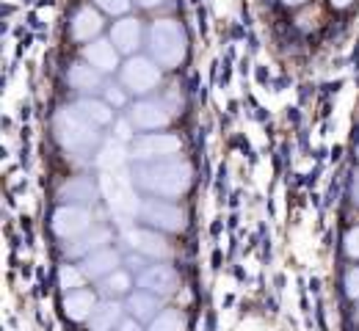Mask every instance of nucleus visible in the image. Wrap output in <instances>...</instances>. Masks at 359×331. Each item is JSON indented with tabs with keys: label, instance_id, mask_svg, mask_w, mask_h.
I'll use <instances>...</instances> for the list:
<instances>
[{
	"label": "nucleus",
	"instance_id": "1",
	"mask_svg": "<svg viewBox=\"0 0 359 331\" xmlns=\"http://www.w3.org/2000/svg\"><path fill=\"white\" fill-rule=\"evenodd\" d=\"M133 183L155 199H177L191 188V166L180 157L141 160L133 169Z\"/></svg>",
	"mask_w": 359,
	"mask_h": 331
},
{
	"label": "nucleus",
	"instance_id": "2",
	"mask_svg": "<svg viewBox=\"0 0 359 331\" xmlns=\"http://www.w3.org/2000/svg\"><path fill=\"white\" fill-rule=\"evenodd\" d=\"M55 139L58 143L69 152V155H78V157H86L91 155L97 146H100V125H94L89 116H83L75 105L72 108H61L55 113Z\"/></svg>",
	"mask_w": 359,
	"mask_h": 331
},
{
	"label": "nucleus",
	"instance_id": "3",
	"mask_svg": "<svg viewBox=\"0 0 359 331\" xmlns=\"http://www.w3.org/2000/svg\"><path fill=\"white\" fill-rule=\"evenodd\" d=\"M149 50H152V58L166 66V69H175L180 66V61L185 58V34L175 20H161L152 25L149 31Z\"/></svg>",
	"mask_w": 359,
	"mask_h": 331
},
{
	"label": "nucleus",
	"instance_id": "4",
	"mask_svg": "<svg viewBox=\"0 0 359 331\" xmlns=\"http://www.w3.org/2000/svg\"><path fill=\"white\" fill-rule=\"evenodd\" d=\"M180 111L177 102H172L169 97H152V99H141L135 102L133 111H130V125L138 127V130H161L166 127L175 113Z\"/></svg>",
	"mask_w": 359,
	"mask_h": 331
},
{
	"label": "nucleus",
	"instance_id": "5",
	"mask_svg": "<svg viewBox=\"0 0 359 331\" xmlns=\"http://www.w3.org/2000/svg\"><path fill=\"white\" fill-rule=\"evenodd\" d=\"M138 216H141V221H147L149 227L163 230V232H182L185 230V213L166 199H147L138 207Z\"/></svg>",
	"mask_w": 359,
	"mask_h": 331
},
{
	"label": "nucleus",
	"instance_id": "6",
	"mask_svg": "<svg viewBox=\"0 0 359 331\" xmlns=\"http://www.w3.org/2000/svg\"><path fill=\"white\" fill-rule=\"evenodd\" d=\"M122 83L133 92V94H149L158 83H161V69L155 66V61L149 58H130L122 66Z\"/></svg>",
	"mask_w": 359,
	"mask_h": 331
},
{
	"label": "nucleus",
	"instance_id": "7",
	"mask_svg": "<svg viewBox=\"0 0 359 331\" xmlns=\"http://www.w3.org/2000/svg\"><path fill=\"white\" fill-rule=\"evenodd\" d=\"M180 152V139L172 133H147L135 139L130 146V155L135 160H163Z\"/></svg>",
	"mask_w": 359,
	"mask_h": 331
},
{
	"label": "nucleus",
	"instance_id": "8",
	"mask_svg": "<svg viewBox=\"0 0 359 331\" xmlns=\"http://www.w3.org/2000/svg\"><path fill=\"white\" fill-rule=\"evenodd\" d=\"M91 227V216L86 207L81 204H64L55 210L53 216V232L64 240H75V237L86 235Z\"/></svg>",
	"mask_w": 359,
	"mask_h": 331
},
{
	"label": "nucleus",
	"instance_id": "9",
	"mask_svg": "<svg viewBox=\"0 0 359 331\" xmlns=\"http://www.w3.org/2000/svg\"><path fill=\"white\" fill-rule=\"evenodd\" d=\"M138 287L141 290H149V293H155L161 298H166V295L177 293L180 274L172 265H163V262L161 265H149V268H144L138 274Z\"/></svg>",
	"mask_w": 359,
	"mask_h": 331
},
{
	"label": "nucleus",
	"instance_id": "10",
	"mask_svg": "<svg viewBox=\"0 0 359 331\" xmlns=\"http://www.w3.org/2000/svg\"><path fill=\"white\" fill-rule=\"evenodd\" d=\"M128 243L130 248L138 251L141 257H149V260H169L172 257V246L169 240L152 230H133L128 232Z\"/></svg>",
	"mask_w": 359,
	"mask_h": 331
},
{
	"label": "nucleus",
	"instance_id": "11",
	"mask_svg": "<svg viewBox=\"0 0 359 331\" xmlns=\"http://www.w3.org/2000/svg\"><path fill=\"white\" fill-rule=\"evenodd\" d=\"M122 304L116 301V298H108V301H100L94 309H91V315L86 318V326L89 331H114L119 329V323H122Z\"/></svg>",
	"mask_w": 359,
	"mask_h": 331
},
{
	"label": "nucleus",
	"instance_id": "12",
	"mask_svg": "<svg viewBox=\"0 0 359 331\" xmlns=\"http://www.w3.org/2000/svg\"><path fill=\"white\" fill-rule=\"evenodd\" d=\"M69 31H72V39H75V42H91V39H97L100 31H102V17H100V11L91 8V6L78 8L75 17H72V22H69Z\"/></svg>",
	"mask_w": 359,
	"mask_h": 331
},
{
	"label": "nucleus",
	"instance_id": "13",
	"mask_svg": "<svg viewBox=\"0 0 359 331\" xmlns=\"http://www.w3.org/2000/svg\"><path fill=\"white\" fill-rule=\"evenodd\" d=\"M122 265V257H119V251H114V248H100V251H94L89 257H83V274L89 276V279H102V276H108V274H114L116 268Z\"/></svg>",
	"mask_w": 359,
	"mask_h": 331
},
{
	"label": "nucleus",
	"instance_id": "14",
	"mask_svg": "<svg viewBox=\"0 0 359 331\" xmlns=\"http://www.w3.org/2000/svg\"><path fill=\"white\" fill-rule=\"evenodd\" d=\"M83 58L89 61L94 69H100V72H114L119 66V50L114 48L111 39H94L83 50Z\"/></svg>",
	"mask_w": 359,
	"mask_h": 331
},
{
	"label": "nucleus",
	"instance_id": "15",
	"mask_svg": "<svg viewBox=\"0 0 359 331\" xmlns=\"http://www.w3.org/2000/svg\"><path fill=\"white\" fill-rule=\"evenodd\" d=\"M128 312L133 315L135 321H155L158 318V312H161V295H155V293H149V290H135L128 295Z\"/></svg>",
	"mask_w": 359,
	"mask_h": 331
},
{
	"label": "nucleus",
	"instance_id": "16",
	"mask_svg": "<svg viewBox=\"0 0 359 331\" xmlns=\"http://www.w3.org/2000/svg\"><path fill=\"white\" fill-rule=\"evenodd\" d=\"M111 42L114 48L125 55H133L138 45H141V25L135 20H119L114 22V31H111Z\"/></svg>",
	"mask_w": 359,
	"mask_h": 331
},
{
	"label": "nucleus",
	"instance_id": "17",
	"mask_svg": "<svg viewBox=\"0 0 359 331\" xmlns=\"http://www.w3.org/2000/svg\"><path fill=\"white\" fill-rule=\"evenodd\" d=\"M94 307H97L94 293H91V290H83V287L69 290L67 298H64V312H67V318H72V321H86Z\"/></svg>",
	"mask_w": 359,
	"mask_h": 331
},
{
	"label": "nucleus",
	"instance_id": "18",
	"mask_svg": "<svg viewBox=\"0 0 359 331\" xmlns=\"http://www.w3.org/2000/svg\"><path fill=\"white\" fill-rule=\"evenodd\" d=\"M67 80H69V86L78 89V92H94V89H100V83H102L100 69H94L89 61L72 64L69 72H67Z\"/></svg>",
	"mask_w": 359,
	"mask_h": 331
},
{
	"label": "nucleus",
	"instance_id": "19",
	"mask_svg": "<svg viewBox=\"0 0 359 331\" xmlns=\"http://www.w3.org/2000/svg\"><path fill=\"white\" fill-rule=\"evenodd\" d=\"M108 240H111V232L102 230V227H97V230L86 232V235L75 237V243L67 246V254H69V257H89V254H94V251L105 248Z\"/></svg>",
	"mask_w": 359,
	"mask_h": 331
},
{
	"label": "nucleus",
	"instance_id": "20",
	"mask_svg": "<svg viewBox=\"0 0 359 331\" xmlns=\"http://www.w3.org/2000/svg\"><path fill=\"white\" fill-rule=\"evenodd\" d=\"M94 196H97V190L86 177H75V180L64 183L58 190V199L64 204H89V202H94Z\"/></svg>",
	"mask_w": 359,
	"mask_h": 331
},
{
	"label": "nucleus",
	"instance_id": "21",
	"mask_svg": "<svg viewBox=\"0 0 359 331\" xmlns=\"http://www.w3.org/2000/svg\"><path fill=\"white\" fill-rule=\"evenodd\" d=\"M130 287H133V279H130V274H128V271H122V268H116L114 274H108V276H102V279H100V290H102V295H105V298L128 295V293H130Z\"/></svg>",
	"mask_w": 359,
	"mask_h": 331
},
{
	"label": "nucleus",
	"instance_id": "22",
	"mask_svg": "<svg viewBox=\"0 0 359 331\" xmlns=\"http://www.w3.org/2000/svg\"><path fill=\"white\" fill-rule=\"evenodd\" d=\"M75 108L83 113V116H89L94 125H111V119H114V111L105 105V102H100V99H81V102H75Z\"/></svg>",
	"mask_w": 359,
	"mask_h": 331
},
{
	"label": "nucleus",
	"instance_id": "23",
	"mask_svg": "<svg viewBox=\"0 0 359 331\" xmlns=\"http://www.w3.org/2000/svg\"><path fill=\"white\" fill-rule=\"evenodd\" d=\"M149 331H185V315L180 309H161L149 323Z\"/></svg>",
	"mask_w": 359,
	"mask_h": 331
},
{
	"label": "nucleus",
	"instance_id": "24",
	"mask_svg": "<svg viewBox=\"0 0 359 331\" xmlns=\"http://www.w3.org/2000/svg\"><path fill=\"white\" fill-rule=\"evenodd\" d=\"M86 274H83V268H75V265H64L61 271H58V282L61 287L69 293V290H78V287H83L86 284Z\"/></svg>",
	"mask_w": 359,
	"mask_h": 331
},
{
	"label": "nucleus",
	"instance_id": "25",
	"mask_svg": "<svg viewBox=\"0 0 359 331\" xmlns=\"http://www.w3.org/2000/svg\"><path fill=\"white\" fill-rule=\"evenodd\" d=\"M130 3L133 0H97V6L102 11H108V14H125L130 8Z\"/></svg>",
	"mask_w": 359,
	"mask_h": 331
},
{
	"label": "nucleus",
	"instance_id": "26",
	"mask_svg": "<svg viewBox=\"0 0 359 331\" xmlns=\"http://www.w3.org/2000/svg\"><path fill=\"white\" fill-rule=\"evenodd\" d=\"M346 295L348 298H359V268H351L346 274Z\"/></svg>",
	"mask_w": 359,
	"mask_h": 331
},
{
	"label": "nucleus",
	"instance_id": "27",
	"mask_svg": "<svg viewBox=\"0 0 359 331\" xmlns=\"http://www.w3.org/2000/svg\"><path fill=\"white\" fill-rule=\"evenodd\" d=\"M346 254H348L351 260H359V227L346 235Z\"/></svg>",
	"mask_w": 359,
	"mask_h": 331
},
{
	"label": "nucleus",
	"instance_id": "28",
	"mask_svg": "<svg viewBox=\"0 0 359 331\" xmlns=\"http://www.w3.org/2000/svg\"><path fill=\"white\" fill-rule=\"evenodd\" d=\"M105 97H108V102H111V105H116V108H119V105H125V94H122L116 86H108Z\"/></svg>",
	"mask_w": 359,
	"mask_h": 331
},
{
	"label": "nucleus",
	"instance_id": "29",
	"mask_svg": "<svg viewBox=\"0 0 359 331\" xmlns=\"http://www.w3.org/2000/svg\"><path fill=\"white\" fill-rule=\"evenodd\" d=\"M119 331H141V326H138V321H135V318H122Z\"/></svg>",
	"mask_w": 359,
	"mask_h": 331
},
{
	"label": "nucleus",
	"instance_id": "30",
	"mask_svg": "<svg viewBox=\"0 0 359 331\" xmlns=\"http://www.w3.org/2000/svg\"><path fill=\"white\" fill-rule=\"evenodd\" d=\"M138 6H147V8H152V6H158V3H163V0H135Z\"/></svg>",
	"mask_w": 359,
	"mask_h": 331
},
{
	"label": "nucleus",
	"instance_id": "31",
	"mask_svg": "<svg viewBox=\"0 0 359 331\" xmlns=\"http://www.w3.org/2000/svg\"><path fill=\"white\" fill-rule=\"evenodd\" d=\"M354 199L359 202V174L354 177Z\"/></svg>",
	"mask_w": 359,
	"mask_h": 331
},
{
	"label": "nucleus",
	"instance_id": "32",
	"mask_svg": "<svg viewBox=\"0 0 359 331\" xmlns=\"http://www.w3.org/2000/svg\"><path fill=\"white\" fill-rule=\"evenodd\" d=\"M332 3H334V6H337V8H343V6H348V3H351V0H332Z\"/></svg>",
	"mask_w": 359,
	"mask_h": 331
},
{
	"label": "nucleus",
	"instance_id": "33",
	"mask_svg": "<svg viewBox=\"0 0 359 331\" xmlns=\"http://www.w3.org/2000/svg\"><path fill=\"white\" fill-rule=\"evenodd\" d=\"M282 3H287V6H299V3H304V0H282Z\"/></svg>",
	"mask_w": 359,
	"mask_h": 331
},
{
	"label": "nucleus",
	"instance_id": "34",
	"mask_svg": "<svg viewBox=\"0 0 359 331\" xmlns=\"http://www.w3.org/2000/svg\"><path fill=\"white\" fill-rule=\"evenodd\" d=\"M357 321H359V307H357Z\"/></svg>",
	"mask_w": 359,
	"mask_h": 331
}]
</instances>
